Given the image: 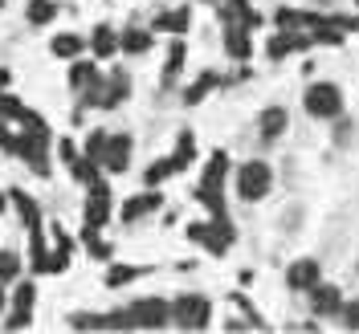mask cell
Here are the masks:
<instances>
[{"instance_id": "obj_1", "label": "cell", "mask_w": 359, "mask_h": 334, "mask_svg": "<svg viewBox=\"0 0 359 334\" xmlns=\"http://www.w3.org/2000/svg\"><path fill=\"white\" fill-rule=\"evenodd\" d=\"M224 167H229V155H221V151H217V155H212V163L204 167L201 192H196V196H201V200L208 204V208H212V216H217V221H229V216H224V200H221V179H224Z\"/></svg>"}, {"instance_id": "obj_2", "label": "cell", "mask_w": 359, "mask_h": 334, "mask_svg": "<svg viewBox=\"0 0 359 334\" xmlns=\"http://www.w3.org/2000/svg\"><path fill=\"white\" fill-rule=\"evenodd\" d=\"M208 298H196V293H184L180 302H172V322L180 330H201L208 326Z\"/></svg>"}, {"instance_id": "obj_3", "label": "cell", "mask_w": 359, "mask_h": 334, "mask_svg": "<svg viewBox=\"0 0 359 334\" xmlns=\"http://www.w3.org/2000/svg\"><path fill=\"white\" fill-rule=\"evenodd\" d=\"M127 314L139 330H163V322H172V306L163 298H139Z\"/></svg>"}, {"instance_id": "obj_4", "label": "cell", "mask_w": 359, "mask_h": 334, "mask_svg": "<svg viewBox=\"0 0 359 334\" xmlns=\"http://www.w3.org/2000/svg\"><path fill=\"white\" fill-rule=\"evenodd\" d=\"M123 98H127V74H123V69H114L107 82H98V78H94V86H90V94H86L90 106H102V111L118 106Z\"/></svg>"}, {"instance_id": "obj_5", "label": "cell", "mask_w": 359, "mask_h": 334, "mask_svg": "<svg viewBox=\"0 0 359 334\" xmlns=\"http://www.w3.org/2000/svg\"><path fill=\"white\" fill-rule=\"evenodd\" d=\"M269 167L262 163V159H253V163H245L241 167V176H237V192H241V200H262L269 192Z\"/></svg>"}, {"instance_id": "obj_6", "label": "cell", "mask_w": 359, "mask_h": 334, "mask_svg": "<svg viewBox=\"0 0 359 334\" xmlns=\"http://www.w3.org/2000/svg\"><path fill=\"white\" fill-rule=\"evenodd\" d=\"M188 237H192V241H201L208 253H224V249L233 245V224H229V221L192 224V228H188Z\"/></svg>"}, {"instance_id": "obj_7", "label": "cell", "mask_w": 359, "mask_h": 334, "mask_svg": "<svg viewBox=\"0 0 359 334\" xmlns=\"http://www.w3.org/2000/svg\"><path fill=\"white\" fill-rule=\"evenodd\" d=\"M339 106H343V98H339V90L331 86V82L306 90V111H311L314 118H335Z\"/></svg>"}, {"instance_id": "obj_8", "label": "cell", "mask_w": 359, "mask_h": 334, "mask_svg": "<svg viewBox=\"0 0 359 334\" xmlns=\"http://www.w3.org/2000/svg\"><path fill=\"white\" fill-rule=\"evenodd\" d=\"M107 216H111V188L102 183V179H94L90 183V200H86V228H102L107 224Z\"/></svg>"}, {"instance_id": "obj_9", "label": "cell", "mask_w": 359, "mask_h": 334, "mask_svg": "<svg viewBox=\"0 0 359 334\" xmlns=\"http://www.w3.org/2000/svg\"><path fill=\"white\" fill-rule=\"evenodd\" d=\"M102 163H107L111 172H127V167H131V134H114V139H107Z\"/></svg>"}, {"instance_id": "obj_10", "label": "cell", "mask_w": 359, "mask_h": 334, "mask_svg": "<svg viewBox=\"0 0 359 334\" xmlns=\"http://www.w3.org/2000/svg\"><path fill=\"white\" fill-rule=\"evenodd\" d=\"M224 45H229V53H233V57H241V62H245V57H249V25L229 21V17H224Z\"/></svg>"}, {"instance_id": "obj_11", "label": "cell", "mask_w": 359, "mask_h": 334, "mask_svg": "<svg viewBox=\"0 0 359 334\" xmlns=\"http://www.w3.org/2000/svg\"><path fill=\"white\" fill-rule=\"evenodd\" d=\"M33 286H21L17 290V302H13V314H8V330H25L29 326V310H33Z\"/></svg>"}, {"instance_id": "obj_12", "label": "cell", "mask_w": 359, "mask_h": 334, "mask_svg": "<svg viewBox=\"0 0 359 334\" xmlns=\"http://www.w3.org/2000/svg\"><path fill=\"white\" fill-rule=\"evenodd\" d=\"M311 306H314V314H335L343 302H339L335 286H318V281H314L311 286Z\"/></svg>"}, {"instance_id": "obj_13", "label": "cell", "mask_w": 359, "mask_h": 334, "mask_svg": "<svg viewBox=\"0 0 359 334\" xmlns=\"http://www.w3.org/2000/svg\"><path fill=\"white\" fill-rule=\"evenodd\" d=\"M286 281H290V290H311L314 281H318V265L314 261H294Z\"/></svg>"}, {"instance_id": "obj_14", "label": "cell", "mask_w": 359, "mask_h": 334, "mask_svg": "<svg viewBox=\"0 0 359 334\" xmlns=\"http://www.w3.org/2000/svg\"><path fill=\"white\" fill-rule=\"evenodd\" d=\"M156 208H159V192H147V196H139V200L123 204V221H139L143 212H156Z\"/></svg>"}, {"instance_id": "obj_15", "label": "cell", "mask_w": 359, "mask_h": 334, "mask_svg": "<svg viewBox=\"0 0 359 334\" xmlns=\"http://www.w3.org/2000/svg\"><path fill=\"white\" fill-rule=\"evenodd\" d=\"M306 45H311V37H298V33L273 37V41H269V57H286V53H294V49H306Z\"/></svg>"}, {"instance_id": "obj_16", "label": "cell", "mask_w": 359, "mask_h": 334, "mask_svg": "<svg viewBox=\"0 0 359 334\" xmlns=\"http://www.w3.org/2000/svg\"><path fill=\"white\" fill-rule=\"evenodd\" d=\"M69 249H74V241L66 237V228H57V249H53V257H49V269L45 273H57V269L69 265Z\"/></svg>"}, {"instance_id": "obj_17", "label": "cell", "mask_w": 359, "mask_h": 334, "mask_svg": "<svg viewBox=\"0 0 359 334\" xmlns=\"http://www.w3.org/2000/svg\"><path fill=\"white\" fill-rule=\"evenodd\" d=\"M224 17H229V21H241V25H249V29H253V25H262V17H257V13L249 8L245 0H229V4H224Z\"/></svg>"}, {"instance_id": "obj_18", "label": "cell", "mask_w": 359, "mask_h": 334, "mask_svg": "<svg viewBox=\"0 0 359 334\" xmlns=\"http://www.w3.org/2000/svg\"><path fill=\"white\" fill-rule=\"evenodd\" d=\"M282 131H286V111L269 106V111L262 114V139H278Z\"/></svg>"}, {"instance_id": "obj_19", "label": "cell", "mask_w": 359, "mask_h": 334, "mask_svg": "<svg viewBox=\"0 0 359 334\" xmlns=\"http://www.w3.org/2000/svg\"><path fill=\"white\" fill-rule=\"evenodd\" d=\"M94 78H98V66H94V62H78V66L69 69V86L74 90L94 86Z\"/></svg>"}, {"instance_id": "obj_20", "label": "cell", "mask_w": 359, "mask_h": 334, "mask_svg": "<svg viewBox=\"0 0 359 334\" xmlns=\"http://www.w3.org/2000/svg\"><path fill=\"white\" fill-rule=\"evenodd\" d=\"M147 45H151V33H143V29H127L123 33V49L127 53H147Z\"/></svg>"}, {"instance_id": "obj_21", "label": "cell", "mask_w": 359, "mask_h": 334, "mask_svg": "<svg viewBox=\"0 0 359 334\" xmlns=\"http://www.w3.org/2000/svg\"><path fill=\"white\" fill-rule=\"evenodd\" d=\"M90 45H94V53H98V57H111L118 41H114V33L107 29V25H98V33H94V41H90Z\"/></svg>"}, {"instance_id": "obj_22", "label": "cell", "mask_w": 359, "mask_h": 334, "mask_svg": "<svg viewBox=\"0 0 359 334\" xmlns=\"http://www.w3.org/2000/svg\"><path fill=\"white\" fill-rule=\"evenodd\" d=\"M139 273H143L139 265H114L111 273H107V286H114V290H118V286H127V281H135Z\"/></svg>"}, {"instance_id": "obj_23", "label": "cell", "mask_w": 359, "mask_h": 334, "mask_svg": "<svg viewBox=\"0 0 359 334\" xmlns=\"http://www.w3.org/2000/svg\"><path fill=\"white\" fill-rule=\"evenodd\" d=\"M49 49H53V57H78V49H82V41H78V37H53V45H49Z\"/></svg>"}, {"instance_id": "obj_24", "label": "cell", "mask_w": 359, "mask_h": 334, "mask_svg": "<svg viewBox=\"0 0 359 334\" xmlns=\"http://www.w3.org/2000/svg\"><path fill=\"white\" fill-rule=\"evenodd\" d=\"M156 29H163V33H184L188 29V13H163L156 21Z\"/></svg>"}, {"instance_id": "obj_25", "label": "cell", "mask_w": 359, "mask_h": 334, "mask_svg": "<svg viewBox=\"0 0 359 334\" xmlns=\"http://www.w3.org/2000/svg\"><path fill=\"white\" fill-rule=\"evenodd\" d=\"M53 13H57V8H53L49 0H29V21H33V25L53 21Z\"/></svg>"}, {"instance_id": "obj_26", "label": "cell", "mask_w": 359, "mask_h": 334, "mask_svg": "<svg viewBox=\"0 0 359 334\" xmlns=\"http://www.w3.org/2000/svg\"><path fill=\"white\" fill-rule=\"evenodd\" d=\"M188 159H192V134H180V147H176V155H172V167H188Z\"/></svg>"}, {"instance_id": "obj_27", "label": "cell", "mask_w": 359, "mask_h": 334, "mask_svg": "<svg viewBox=\"0 0 359 334\" xmlns=\"http://www.w3.org/2000/svg\"><path fill=\"white\" fill-rule=\"evenodd\" d=\"M13 200H17V208H21L25 224H37V221H41V212H37V204L29 200V196H25V192H17V196H13Z\"/></svg>"}, {"instance_id": "obj_28", "label": "cell", "mask_w": 359, "mask_h": 334, "mask_svg": "<svg viewBox=\"0 0 359 334\" xmlns=\"http://www.w3.org/2000/svg\"><path fill=\"white\" fill-rule=\"evenodd\" d=\"M102 330H135V322H131L127 310H118V314H111V318H102Z\"/></svg>"}, {"instance_id": "obj_29", "label": "cell", "mask_w": 359, "mask_h": 334, "mask_svg": "<svg viewBox=\"0 0 359 334\" xmlns=\"http://www.w3.org/2000/svg\"><path fill=\"white\" fill-rule=\"evenodd\" d=\"M168 176H176L172 159H163V163H151V167H147V183H151V188H156L159 179H168Z\"/></svg>"}, {"instance_id": "obj_30", "label": "cell", "mask_w": 359, "mask_h": 334, "mask_svg": "<svg viewBox=\"0 0 359 334\" xmlns=\"http://www.w3.org/2000/svg\"><path fill=\"white\" fill-rule=\"evenodd\" d=\"M74 176L94 183V179H98V163H94V159H74Z\"/></svg>"}, {"instance_id": "obj_31", "label": "cell", "mask_w": 359, "mask_h": 334, "mask_svg": "<svg viewBox=\"0 0 359 334\" xmlns=\"http://www.w3.org/2000/svg\"><path fill=\"white\" fill-rule=\"evenodd\" d=\"M69 326H74V330H102V318H94V314H74Z\"/></svg>"}, {"instance_id": "obj_32", "label": "cell", "mask_w": 359, "mask_h": 334, "mask_svg": "<svg viewBox=\"0 0 359 334\" xmlns=\"http://www.w3.org/2000/svg\"><path fill=\"white\" fill-rule=\"evenodd\" d=\"M17 269H21V261H17L13 253H4V249H0V281H8V277H17Z\"/></svg>"}, {"instance_id": "obj_33", "label": "cell", "mask_w": 359, "mask_h": 334, "mask_svg": "<svg viewBox=\"0 0 359 334\" xmlns=\"http://www.w3.org/2000/svg\"><path fill=\"white\" fill-rule=\"evenodd\" d=\"M102 151H107V134H90V143H86V159L102 163Z\"/></svg>"}, {"instance_id": "obj_34", "label": "cell", "mask_w": 359, "mask_h": 334, "mask_svg": "<svg viewBox=\"0 0 359 334\" xmlns=\"http://www.w3.org/2000/svg\"><path fill=\"white\" fill-rule=\"evenodd\" d=\"M180 66H184V45H172V53H168V69H163V78H176Z\"/></svg>"}, {"instance_id": "obj_35", "label": "cell", "mask_w": 359, "mask_h": 334, "mask_svg": "<svg viewBox=\"0 0 359 334\" xmlns=\"http://www.w3.org/2000/svg\"><path fill=\"white\" fill-rule=\"evenodd\" d=\"M212 82H217V78H212V74H204L201 82H196V86L188 90V102H201L204 94H208V86H212Z\"/></svg>"}, {"instance_id": "obj_36", "label": "cell", "mask_w": 359, "mask_h": 334, "mask_svg": "<svg viewBox=\"0 0 359 334\" xmlns=\"http://www.w3.org/2000/svg\"><path fill=\"white\" fill-rule=\"evenodd\" d=\"M343 310V322H347V330H359V302H351V306H339Z\"/></svg>"}, {"instance_id": "obj_37", "label": "cell", "mask_w": 359, "mask_h": 334, "mask_svg": "<svg viewBox=\"0 0 359 334\" xmlns=\"http://www.w3.org/2000/svg\"><path fill=\"white\" fill-rule=\"evenodd\" d=\"M86 245H90V253H94V257H111V249L94 237V228H86Z\"/></svg>"}, {"instance_id": "obj_38", "label": "cell", "mask_w": 359, "mask_h": 334, "mask_svg": "<svg viewBox=\"0 0 359 334\" xmlns=\"http://www.w3.org/2000/svg\"><path fill=\"white\" fill-rule=\"evenodd\" d=\"M57 151H62V159H66V163H74V159H78V151H74V143H69V139H62V143H57Z\"/></svg>"}, {"instance_id": "obj_39", "label": "cell", "mask_w": 359, "mask_h": 334, "mask_svg": "<svg viewBox=\"0 0 359 334\" xmlns=\"http://www.w3.org/2000/svg\"><path fill=\"white\" fill-rule=\"evenodd\" d=\"M8 86V69H0V90Z\"/></svg>"}, {"instance_id": "obj_40", "label": "cell", "mask_w": 359, "mask_h": 334, "mask_svg": "<svg viewBox=\"0 0 359 334\" xmlns=\"http://www.w3.org/2000/svg\"><path fill=\"white\" fill-rule=\"evenodd\" d=\"M0 306H4V293H0Z\"/></svg>"}, {"instance_id": "obj_41", "label": "cell", "mask_w": 359, "mask_h": 334, "mask_svg": "<svg viewBox=\"0 0 359 334\" xmlns=\"http://www.w3.org/2000/svg\"><path fill=\"white\" fill-rule=\"evenodd\" d=\"M0 208H4V196H0Z\"/></svg>"}, {"instance_id": "obj_42", "label": "cell", "mask_w": 359, "mask_h": 334, "mask_svg": "<svg viewBox=\"0 0 359 334\" xmlns=\"http://www.w3.org/2000/svg\"><path fill=\"white\" fill-rule=\"evenodd\" d=\"M0 4H4V0H0Z\"/></svg>"}]
</instances>
